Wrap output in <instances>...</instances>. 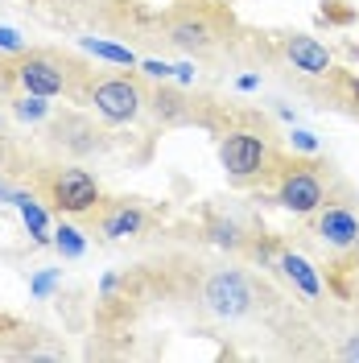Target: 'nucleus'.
<instances>
[{
	"label": "nucleus",
	"instance_id": "4be33fe9",
	"mask_svg": "<svg viewBox=\"0 0 359 363\" xmlns=\"http://www.w3.org/2000/svg\"><path fill=\"white\" fill-rule=\"evenodd\" d=\"M140 70H145L149 79H161V83L174 74V67H165V62H158V58H145V62H140Z\"/></svg>",
	"mask_w": 359,
	"mask_h": 363
},
{
	"label": "nucleus",
	"instance_id": "ddd939ff",
	"mask_svg": "<svg viewBox=\"0 0 359 363\" xmlns=\"http://www.w3.org/2000/svg\"><path fill=\"white\" fill-rule=\"evenodd\" d=\"M17 211H21V223H25V231L33 235V244H50V215L42 211V203L33 199V194H25V190H17Z\"/></svg>",
	"mask_w": 359,
	"mask_h": 363
},
{
	"label": "nucleus",
	"instance_id": "20e7f679",
	"mask_svg": "<svg viewBox=\"0 0 359 363\" xmlns=\"http://www.w3.org/2000/svg\"><path fill=\"white\" fill-rule=\"evenodd\" d=\"M87 99L95 104V112L104 116L108 124H128V120H136L140 108H145V91H140V83L128 79V74H116V79L95 83Z\"/></svg>",
	"mask_w": 359,
	"mask_h": 363
},
{
	"label": "nucleus",
	"instance_id": "9d476101",
	"mask_svg": "<svg viewBox=\"0 0 359 363\" xmlns=\"http://www.w3.org/2000/svg\"><path fill=\"white\" fill-rule=\"evenodd\" d=\"M99 231L108 240H128V235H140L145 231V211L133 203H112L99 211Z\"/></svg>",
	"mask_w": 359,
	"mask_h": 363
},
{
	"label": "nucleus",
	"instance_id": "2eb2a0df",
	"mask_svg": "<svg viewBox=\"0 0 359 363\" xmlns=\"http://www.w3.org/2000/svg\"><path fill=\"white\" fill-rule=\"evenodd\" d=\"M153 108H158V116L165 120V124H182V120H190L186 99H182L178 91H170V87H158V91H153Z\"/></svg>",
	"mask_w": 359,
	"mask_h": 363
},
{
	"label": "nucleus",
	"instance_id": "a211bd4d",
	"mask_svg": "<svg viewBox=\"0 0 359 363\" xmlns=\"http://www.w3.org/2000/svg\"><path fill=\"white\" fill-rule=\"evenodd\" d=\"M13 116H17V120H29V124H38V120L50 116V104H45V95H29V91H21V95L13 99Z\"/></svg>",
	"mask_w": 359,
	"mask_h": 363
},
{
	"label": "nucleus",
	"instance_id": "a878e982",
	"mask_svg": "<svg viewBox=\"0 0 359 363\" xmlns=\"http://www.w3.org/2000/svg\"><path fill=\"white\" fill-rule=\"evenodd\" d=\"M260 87V79H256V74H244V79H240V91H256Z\"/></svg>",
	"mask_w": 359,
	"mask_h": 363
},
{
	"label": "nucleus",
	"instance_id": "bb28decb",
	"mask_svg": "<svg viewBox=\"0 0 359 363\" xmlns=\"http://www.w3.org/2000/svg\"><path fill=\"white\" fill-rule=\"evenodd\" d=\"M0 133H4V120H0Z\"/></svg>",
	"mask_w": 359,
	"mask_h": 363
},
{
	"label": "nucleus",
	"instance_id": "4468645a",
	"mask_svg": "<svg viewBox=\"0 0 359 363\" xmlns=\"http://www.w3.org/2000/svg\"><path fill=\"white\" fill-rule=\"evenodd\" d=\"M79 45L95 54V58H104V62H116V67H140L136 62V54L128 45H116V42H104V38H79Z\"/></svg>",
	"mask_w": 359,
	"mask_h": 363
},
{
	"label": "nucleus",
	"instance_id": "f8f14e48",
	"mask_svg": "<svg viewBox=\"0 0 359 363\" xmlns=\"http://www.w3.org/2000/svg\"><path fill=\"white\" fill-rule=\"evenodd\" d=\"M277 264H281V272H285L293 285L302 289V297H310V301H314V297L322 294V281H318L314 264H310L306 256H297V252H281V260H277Z\"/></svg>",
	"mask_w": 359,
	"mask_h": 363
},
{
	"label": "nucleus",
	"instance_id": "dca6fc26",
	"mask_svg": "<svg viewBox=\"0 0 359 363\" xmlns=\"http://www.w3.org/2000/svg\"><path fill=\"white\" fill-rule=\"evenodd\" d=\"M206 235H211V244H219V248H227V252H240V248H244V231H240V223H236V219H211Z\"/></svg>",
	"mask_w": 359,
	"mask_h": 363
},
{
	"label": "nucleus",
	"instance_id": "b1692460",
	"mask_svg": "<svg viewBox=\"0 0 359 363\" xmlns=\"http://www.w3.org/2000/svg\"><path fill=\"white\" fill-rule=\"evenodd\" d=\"M174 74H178L182 83H194V67H190V62H182V67H174Z\"/></svg>",
	"mask_w": 359,
	"mask_h": 363
},
{
	"label": "nucleus",
	"instance_id": "1a4fd4ad",
	"mask_svg": "<svg viewBox=\"0 0 359 363\" xmlns=\"http://www.w3.org/2000/svg\"><path fill=\"white\" fill-rule=\"evenodd\" d=\"M50 136H54V145H62L70 153H95V149L104 145V140H99L104 133H95V124H87L83 116H58Z\"/></svg>",
	"mask_w": 359,
	"mask_h": 363
},
{
	"label": "nucleus",
	"instance_id": "393cba45",
	"mask_svg": "<svg viewBox=\"0 0 359 363\" xmlns=\"http://www.w3.org/2000/svg\"><path fill=\"white\" fill-rule=\"evenodd\" d=\"M0 203H17V190L9 182H0Z\"/></svg>",
	"mask_w": 359,
	"mask_h": 363
},
{
	"label": "nucleus",
	"instance_id": "f257e3e1",
	"mask_svg": "<svg viewBox=\"0 0 359 363\" xmlns=\"http://www.w3.org/2000/svg\"><path fill=\"white\" fill-rule=\"evenodd\" d=\"M219 161H223L231 182H256L272 169V149L269 140L252 128H231L219 140Z\"/></svg>",
	"mask_w": 359,
	"mask_h": 363
},
{
	"label": "nucleus",
	"instance_id": "423d86ee",
	"mask_svg": "<svg viewBox=\"0 0 359 363\" xmlns=\"http://www.w3.org/2000/svg\"><path fill=\"white\" fill-rule=\"evenodd\" d=\"M50 203L67 215H83V211H95L99 203V182L91 178L87 169H58L50 178Z\"/></svg>",
	"mask_w": 359,
	"mask_h": 363
},
{
	"label": "nucleus",
	"instance_id": "5701e85b",
	"mask_svg": "<svg viewBox=\"0 0 359 363\" xmlns=\"http://www.w3.org/2000/svg\"><path fill=\"white\" fill-rule=\"evenodd\" d=\"M338 359H347V363H359V335H351V339L338 347Z\"/></svg>",
	"mask_w": 359,
	"mask_h": 363
},
{
	"label": "nucleus",
	"instance_id": "39448f33",
	"mask_svg": "<svg viewBox=\"0 0 359 363\" xmlns=\"http://www.w3.org/2000/svg\"><path fill=\"white\" fill-rule=\"evenodd\" d=\"M277 203L293 215H314L318 206L326 203V182L310 165H293L289 174H281V182H277Z\"/></svg>",
	"mask_w": 359,
	"mask_h": 363
},
{
	"label": "nucleus",
	"instance_id": "aec40b11",
	"mask_svg": "<svg viewBox=\"0 0 359 363\" xmlns=\"http://www.w3.org/2000/svg\"><path fill=\"white\" fill-rule=\"evenodd\" d=\"M0 50H9V54H25V38L17 33V29L0 25Z\"/></svg>",
	"mask_w": 359,
	"mask_h": 363
},
{
	"label": "nucleus",
	"instance_id": "7ed1b4c3",
	"mask_svg": "<svg viewBox=\"0 0 359 363\" xmlns=\"http://www.w3.org/2000/svg\"><path fill=\"white\" fill-rule=\"evenodd\" d=\"M252 285H248L244 272L236 269H223L215 272V277H206V285H202V306L211 310L215 318H223V322H236V318H244L252 310Z\"/></svg>",
	"mask_w": 359,
	"mask_h": 363
},
{
	"label": "nucleus",
	"instance_id": "9b49d317",
	"mask_svg": "<svg viewBox=\"0 0 359 363\" xmlns=\"http://www.w3.org/2000/svg\"><path fill=\"white\" fill-rule=\"evenodd\" d=\"M170 42L186 54H202V50H211V25L202 17H178L170 25Z\"/></svg>",
	"mask_w": 359,
	"mask_h": 363
},
{
	"label": "nucleus",
	"instance_id": "0eeeda50",
	"mask_svg": "<svg viewBox=\"0 0 359 363\" xmlns=\"http://www.w3.org/2000/svg\"><path fill=\"white\" fill-rule=\"evenodd\" d=\"M318 240L326 244V248L335 252H351L359 244V215L351 211V206H326L322 215H318Z\"/></svg>",
	"mask_w": 359,
	"mask_h": 363
},
{
	"label": "nucleus",
	"instance_id": "412c9836",
	"mask_svg": "<svg viewBox=\"0 0 359 363\" xmlns=\"http://www.w3.org/2000/svg\"><path fill=\"white\" fill-rule=\"evenodd\" d=\"M289 145H293V149H302V153H318V136L306 133V128H293V133H289Z\"/></svg>",
	"mask_w": 359,
	"mask_h": 363
},
{
	"label": "nucleus",
	"instance_id": "6e6552de",
	"mask_svg": "<svg viewBox=\"0 0 359 363\" xmlns=\"http://www.w3.org/2000/svg\"><path fill=\"white\" fill-rule=\"evenodd\" d=\"M281 50H285V58L293 62V70H302V74H314L322 79L326 70H331V50L310 38V33H289V38H281Z\"/></svg>",
	"mask_w": 359,
	"mask_h": 363
},
{
	"label": "nucleus",
	"instance_id": "6ab92c4d",
	"mask_svg": "<svg viewBox=\"0 0 359 363\" xmlns=\"http://www.w3.org/2000/svg\"><path fill=\"white\" fill-rule=\"evenodd\" d=\"M58 281H62V269H45V272H38V277H33V285H29V289H33V297H50L54 294V285H58Z\"/></svg>",
	"mask_w": 359,
	"mask_h": 363
},
{
	"label": "nucleus",
	"instance_id": "f03ea898",
	"mask_svg": "<svg viewBox=\"0 0 359 363\" xmlns=\"http://www.w3.org/2000/svg\"><path fill=\"white\" fill-rule=\"evenodd\" d=\"M13 83L29 95H45V99H54V95H62L70 91V70L62 67V58H54V54H21L13 67Z\"/></svg>",
	"mask_w": 359,
	"mask_h": 363
},
{
	"label": "nucleus",
	"instance_id": "f3484780",
	"mask_svg": "<svg viewBox=\"0 0 359 363\" xmlns=\"http://www.w3.org/2000/svg\"><path fill=\"white\" fill-rule=\"evenodd\" d=\"M54 248L62 252L67 260H79V256L87 252V240H83V231H79V227L62 223V227H54Z\"/></svg>",
	"mask_w": 359,
	"mask_h": 363
}]
</instances>
